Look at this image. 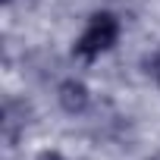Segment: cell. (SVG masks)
<instances>
[{"instance_id": "cell-1", "label": "cell", "mask_w": 160, "mask_h": 160, "mask_svg": "<svg viewBox=\"0 0 160 160\" xmlns=\"http://www.w3.org/2000/svg\"><path fill=\"white\" fill-rule=\"evenodd\" d=\"M119 32H122V25H119V19H116L113 13H107V10L94 13V16L88 19L85 32L75 38V44H72V57H78L82 63H94L98 57H104L107 50L116 47Z\"/></svg>"}, {"instance_id": "cell-2", "label": "cell", "mask_w": 160, "mask_h": 160, "mask_svg": "<svg viewBox=\"0 0 160 160\" xmlns=\"http://www.w3.org/2000/svg\"><path fill=\"white\" fill-rule=\"evenodd\" d=\"M57 101L66 113H85L91 104V88L82 82V78H63L60 88H57Z\"/></svg>"}, {"instance_id": "cell-3", "label": "cell", "mask_w": 160, "mask_h": 160, "mask_svg": "<svg viewBox=\"0 0 160 160\" xmlns=\"http://www.w3.org/2000/svg\"><path fill=\"white\" fill-rule=\"evenodd\" d=\"M144 69H148V75L154 78V82L160 85V53H154V57H148V60H144Z\"/></svg>"}, {"instance_id": "cell-4", "label": "cell", "mask_w": 160, "mask_h": 160, "mask_svg": "<svg viewBox=\"0 0 160 160\" xmlns=\"http://www.w3.org/2000/svg\"><path fill=\"white\" fill-rule=\"evenodd\" d=\"M35 160H63V154H60V151H41Z\"/></svg>"}, {"instance_id": "cell-5", "label": "cell", "mask_w": 160, "mask_h": 160, "mask_svg": "<svg viewBox=\"0 0 160 160\" xmlns=\"http://www.w3.org/2000/svg\"><path fill=\"white\" fill-rule=\"evenodd\" d=\"M10 3H13V0H3V7H10Z\"/></svg>"}]
</instances>
